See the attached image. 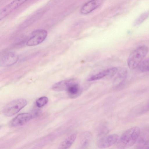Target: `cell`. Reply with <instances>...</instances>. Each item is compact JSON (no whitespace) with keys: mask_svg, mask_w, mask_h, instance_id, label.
Segmentation results:
<instances>
[{"mask_svg":"<svg viewBox=\"0 0 149 149\" xmlns=\"http://www.w3.org/2000/svg\"><path fill=\"white\" fill-rule=\"evenodd\" d=\"M140 134L139 127H134L126 130L122 134L117 144L118 148L125 149L133 146L137 141Z\"/></svg>","mask_w":149,"mask_h":149,"instance_id":"cell-1","label":"cell"},{"mask_svg":"<svg viewBox=\"0 0 149 149\" xmlns=\"http://www.w3.org/2000/svg\"><path fill=\"white\" fill-rule=\"evenodd\" d=\"M148 51V48L146 46L142 45L136 48L130 54L127 60L129 68L132 70L138 67L143 60Z\"/></svg>","mask_w":149,"mask_h":149,"instance_id":"cell-2","label":"cell"},{"mask_svg":"<svg viewBox=\"0 0 149 149\" xmlns=\"http://www.w3.org/2000/svg\"><path fill=\"white\" fill-rule=\"evenodd\" d=\"M27 104V101L23 98L13 100L5 106L3 109V113L6 116H13L18 112L26 105Z\"/></svg>","mask_w":149,"mask_h":149,"instance_id":"cell-3","label":"cell"},{"mask_svg":"<svg viewBox=\"0 0 149 149\" xmlns=\"http://www.w3.org/2000/svg\"><path fill=\"white\" fill-rule=\"evenodd\" d=\"M47 35V32L45 30H36L32 33L31 37L26 42V45L29 46L37 45L45 39Z\"/></svg>","mask_w":149,"mask_h":149,"instance_id":"cell-4","label":"cell"},{"mask_svg":"<svg viewBox=\"0 0 149 149\" xmlns=\"http://www.w3.org/2000/svg\"><path fill=\"white\" fill-rule=\"evenodd\" d=\"M28 0H14L0 10V21Z\"/></svg>","mask_w":149,"mask_h":149,"instance_id":"cell-5","label":"cell"},{"mask_svg":"<svg viewBox=\"0 0 149 149\" xmlns=\"http://www.w3.org/2000/svg\"><path fill=\"white\" fill-rule=\"evenodd\" d=\"M18 59V56L16 53L12 52H6L0 57V66H11L16 63Z\"/></svg>","mask_w":149,"mask_h":149,"instance_id":"cell-6","label":"cell"},{"mask_svg":"<svg viewBox=\"0 0 149 149\" xmlns=\"http://www.w3.org/2000/svg\"><path fill=\"white\" fill-rule=\"evenodd\" d=\"M118 136L116 134H112L103 137L97 142V146L100 148H106L115 144L118 141Z\"/></svg>","mask_w":149,"mask_h":149,"instance_id":"cell-7","label":"cell"},{"mask_svg":"<svg viewBox=\"0 0 149 149\" xmlns=\"http://www.w3.org/2000/svg\"><path fill=\"white\" fill-rule=\"evenodd\" d=\"M103 0H91L85 3L80 9V13L83 15L88 14L99 7Z\"/></svg>","mask_w":149,"mask_h":149,"instance_id":"cell-8","label":"cell"},{"mask_svg":"<svg viewBox=\"0 0 149 149\" xmlns=\"http://www.w3.org/2000/svg\"><path fill=\"white\" fill-rule=\"evenodd\" d=\"M32 118L31 115L29 113L20 114L12 120L10 123V126L12 127L21 126L30 120Z\"/></svg>","mask_w":149,"mask_h":149,"instance_id":"cell-9","label":"cell"},{"mask_svg":"<svg viewBox=\"0 0 149 149\" xmlns=\"http://www.w3.org/2000/svg\"><path fill=\"white\" fill-rule=\"evenodd\" d=\"M127 71L125 68L120 70L114 79L113 86L114 88L118 89L124 84L126 78Z\"/></svg>","mask_w":149,"mask_h":149,"instance_id":"cell-10","label":"cell"},{"mask_svg":"<svg viewBox=\"0 0 149 149\" xmlns=\"http://www.w3.org/2000/svg\"><path fill=\"white\" fill-rule=\"evenodd\" d=\"M77 82L74 79L63 80L54 84L52 88L53 90L57 91L66 90L71 85Z\"/></svg>","mask_w":149,"mask_h":149,"instance_id":"cell-11","label":"cell"},{"mask_svg":"<svg viewBox=\"0 0 149 149\" xmlns=\"http://www.w3.org/2000/svg\"><path fill=\"white\" fill-rule=\"evenodd\" d=\"M66 91L69 96L73 98L78 97L81 92V90L78 82L71 85Z\"/></svg>","mask_w":149,"mask_h":149,"instance_id":"cell-12","label":"cell"},{"mask_svg":"<svg viewBox=\"0 0 149 149\" xmlns=\"http://www.w3.org/2000/svg\"><path fill=\"white\" fill-rule=\"evenodd\" d=\"M76 137V134L73 133L67 137L60 144L59 148L67 149L70 147L75 141Z\"/></svg>","mask_w":149,"mask_h":149,"instance_id":"cell-13","label":"cell"},{"mask_svg":"<svg viewBox=\"0 0 149 149\" xmlns=\"http://www.w3.org/2000/svg\"><path fill=\"white\" fill-rule=\"evenodd\" d=\"M109 69L104 70L90 77L88 79L89 81H94L100 79L106 76H108Z\"/></svg>","mask_w":149,"mask_h":149,"instance_id":"cell-14","label":"cell"},{"mask_svg":"<svg viewBox=\"0 0 149 149\" xmlns=\"http://www.w3.org/2000/svg\"><path fill=\"white\" fill-rule=\"evenodd\" d=\"M149 11L145 12L141 14L134 21L133 25L134 26H138L142 23L149 16Z\"/></svg>","mask_w":149,"mask_h":149,"instance_id":"cell-15","label":"cell"},{"mask_svg":"<svg viewBox=\"0 0 149 149\" xmlns=\"http://www.w3.org/2000/svg\"><path fill=\"white\" fill-rule=\"evenodd\" d=\"M139 71L141 72H145L149 70L148 58L143 60L139 64L138 67Z\"/></svg>","mask_w":149,"mask_h":149,"instance_id":"cell-16","label":"cell"},{"mask_svg":"<svg viewBox=\"0 0 149 149\" xmlns=\"http://www.w3.org/2000/svg\"><path fill=\"white\" fill-rule=\"evenodd\" d=\"M136 145L137 148L148 149L149 148L148 140L142 137L139 139Z\"/></svg>","mask_w":149,"mask_h":149,"instance_id":"cell-17","label":"cell"},{"mask_svg":"<svg viewBox=\"0 0 149 149\" xmlns=\"http://www.w3.org/2000/svg\"><path fill=\"white\" fill-rule=\"evenodd\" d=\"M48 101V99L47 97L45 96L41 97L36 100V105L39 107H42L47 103Z\"/></svg>","mask_w":149,"mask_h":149,"instance_id":"cell-18","label":"cell"},{"mask_svg":"<svg viewBox=\"0 0 149 149\" xmlns=\"http://www.w3.org/2000/svg\"><path fill=\"white\" fill-rule=\"evenodd\" d=\"M33 114V116L36 117L38 116L41 113V111L40 110H35Z\"/></svg>","mask_w":149,"mask_h":149,"instance_id":"cell-19","label":"cell"}]
</instances>
